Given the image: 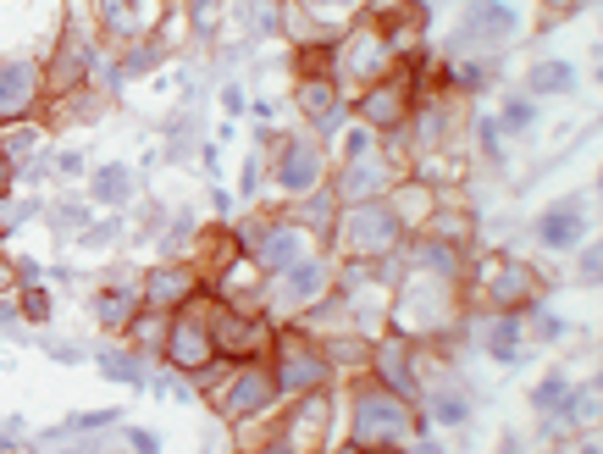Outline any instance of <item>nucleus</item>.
Instances as JSON below:
<instances>
[{
	"label": "nucleus",
	"mask_w": 603,
	"mask_h": 454,
	"mask_svg": "<svg viewBox=\"0 0 603 454\" xmlns=\"http://www.w3.org/2000/svg\"><path fill=\"white\" fill-rule=\"evenodd\" d=\"M410 438V405L399 394H388L382 383L360 388L355 399V443L360 449H399Z\"/></svg>",
	"instance_id": "1"
},
{
	"label": "nucleus",
	"mask_w": 603,
	"mask_h": 454,
	"mask_svg": "<svg viewBox=\"0 0 603 454\" xmlns=\"http://www.w3.org/2000/svg\"><path fill=\"white\" fill-rule=\"evenodd\" d=\"M343 250L349 255H366V261H377V255H388L393 244H399V216L388 211V205H349V216H343Z\"/></svg>",
	"instance_id": "2"
},
{
	"label": "nucleus",
	"mask_w": 603,
	"mask_h": 454,
	"mask_svg": "<svg viewBox=\"0 0 603 454\" xmlns=\"http://www.w3.org/2000/svg\"><path fill=\"white\" fill-rule=\"evenodd\" d=\"M321 377H327V355L316 344H305L299 333L277 338V371H272L277 394H310V388H321Z\"/></svg>",
	"instance_id": "3"
},
{
	"label": "nucleus",
	"mask_w": 603,
	"mask_h": 454,
	"mask_svg": "<svg viewBox=\"0 0 603 454\" xmlns=\"http://www.w3.org/2000/svg\"><path fill=\"white\" fill-rule=\"evenodd\" d=\"M272 399H277L272 371L249 360L244 371H233V383H227L222 394H216V410H222V416H233V421H244V416H261V410L272 405Z\"/></svg>",
	"instance_id": "4"
},
{
	"label": "nucleus",
	"mask_w": 603,
	"mask_h": 454,
	"mask_svg": "<svg viewBox=\"0 0 603 454\" xmlns=\"http://www.w3.org/2000/svg\"><path fill=\"white\" fill-rule=\"evenodd\" d=\"M166 360L178 371H205L216 360V344H211V322L205 316H172V327H166Z\"/></svg>",
	"instance_id": "5"
},
{
	"label": "nucleus",
	"mask_w": 603,
	"mask_h": 454,
	"mask_svg": "<svg viewBox=\"0 0 603 454\" xmlns=\"http://www.w3.org/2000/svg\"><path fill=\"white\" fill-rule=\"evenodd\" d=\"M211 344H216V355L255 360L266 344H272V327L255 322V316H238V311H216L211 316Z\"/></svg>",
	"instance_id": "6"
},
{
	"label": "nucleus",
	"mask_w": 603,
	"mask_h": 454,
	"mask_svg": "<svg viewBox=\"0 0 603 454\" xmlns=\"http://www.w3.org/2000/svg\"><path fill=\"white\" fill-rule=\"evenodd\" d=\"M321 443H327V394L310 388L283 427V454H316Z\"/></svg>",
	"instance_id": "7"
},
{
	"label": "nucleus",
	"mask_w": 603,
	"mask_h": 454,
	"mask_svg": "<svg viewBox=\"0 0 603 454\" xmlns=\"http://www.w3.org/2000/svg\"><path fill=\"white\" fill-rule=\"evenodd\" d=\"M388 39H382V28H355V34L343 39V50H338V61H343V72L349 78H360V84H371V78H382L388 72Z\"/></svg>",
	"instance_id": "8"
},
{
	"label": "nucleus",
	"mask_w": 603,
	"mask_h": 454,
	"mask_svg": "<svg viewBox=\"0 0 603 454\" xmlns=\"http://www.w3.org/2000/svg\"><path fill=\"white\" fill-rule=\"evenodd\" d=\"M404 111H410V78H404V72L382 78V84L366 89V100H360V117H366L371 128H399Z\"/></svg>",
	"instance_id": "9"
},
{
	"label": "nucleus",
	"mask_w": 603,
	"mask_h": 454,
	"mask_svg": "<svg viewBox=\"0 0 603 454\" xmlns=\"http://www.w3.org/2000/svg\"><path fill=\"white\" fill-rule=\"evenodd\" d=\"M189 299H194L189 266H161V272L144 277V311H172V305H189Z\"/></svg>",
	"instance_id": "10"
},
{
	"label": "nucleus",
	"mask_w": 603,
	"mask_h": 454,
	"mask_svg": "<svg viewBox=\"0 0 603 454\" xmlns=\"http://www.w3.org/2000/svg\"><path fill=\"white\" fill-rule=\"evenodd\" d=\"M34 95H39V72L28 67V61H6V67H0V122L23 117V111L34 106Z\"/></svg>",
	"instance_id": "11"
},
{
	"label": "nucleus",
	"mask_w": 603,
	"mask_h": 454,
	"mask_svg": "<svg viewBox=\"0 0 603 454\" xmlns=\"http://www.w3.org/2000/svg\"><path fill=\"white\" fill-rule=\"evenodd\" d=\"M377 383L388 388V394H399L404 405L415 399V371H410V349H404V338H388V344L377 349Z\"/></svg>",
	"instance_id": "12"
},
{
	"label": "nucleus",
	"mask_w": 603,
	"mask_h": 454,
	"mask_svg": "<svg viewBox=\"0 0 603 454\" xmlns=\"http://www.w3.org/2000/svg\"><path fill=\"white\" fill-rule=\"evenodd\" d=\"M487 299H493V305H526V299H532V272H526L521 261H498L493 272H487Z\"/></svg>",
	"instance_id": "13"
},
{
	"label": "nucleus",
	"mask_w": 603,
	"mask_h": 454,
	"mask_svg": "<svg viewBox=\"0 0 603 454\" xmlns=\"http://www.w3.org/2000/svg\"><path fill=\"white\" fill-rule=\"evenodd\" d=\"M316 178H321V150H316V144H288L283 161H277V183L299 194V189H310Z\"/></svg>",
	"instance_id": "14"
},
{
	"label": "nucleus",
	"mask_w": 603,
	"mask_h": 454,
	"mask_svg": "<svg viewBox=\"0 0 603 454\" xmlns=\"http://www.w3.org/2000/svg\"><path fill=\"white\" fill-rule=\"evenodd\" d=\"M509 28H515V17H509V6H476L471 12V23H465V39H504Z\"/></svg>",
	"instance_id": "15"
},
{
	"label": "nucleus",
	"mask_w": 603,
	"mask_h": 454,
	"mask_svg": "<svg viewBox=\"0 0 603 454\" xmlns=\"http://www.w3.org/2000/svg\"><path fill=\"white\" fill-rule=\"evenodd\" d=\"M261 266H277V272H288V266H299V233L294 227H272L261 244Z\"/></svg>",
	"instance_id": "16"
},
{
	"label": "nucleus",
	"mask_w": 603,
	"mask_h": 454,
	"mask_svg": "<svg viewBox=\"0 0 603 454\" xmlns=\"http://www.w3.org/2000/svg\"><path fill=\"white\" fill-rule=\"evenodd\" d=\"M537 233H543L548 250H565V244H576V239H581V216L570 211V205H559V211H548V216H543V227H537Z\"/></svg>",
	"instance_id": "17"
},
{
	"label": "nucleus",
	"mask_w": 603,
	"mask_h": 454,
	"mask_svg": "<svg viewBox=\"0 0 603 454\" xmlns=\"http://www.w3.org/2000/svg\"><path fill=\"white\" fill-rule=\"evenodd\" d=\"M144 23H150V17H144V0H106V28L111 34H139Z\"/></svg>",
	"instance_id": "18"
},
{
	"label": "nucleus",
	"mask_w": 603,
	"mask_h": 454,
	"mask_svg": "<svg viewBox=\"0 0 603 454\" xmlns=\"http://www.w3.org/2000/svg\"><path fill=\"white\" fill-rule=\"evenodd\" d=\"M83 56H89V50L72 39V45L50 61V89H72V84H78V78H83Z\"/></svg>",
	"instance_id": "19"
},
{
	"label": "nucleus",
	"mask_w": 603,
	"mask_h": 454,
	"mask_svg": "<svg viewBox=\"0 0 603 454\" xmlns=\"http://www.w3.org/2000/svg\"><path fill=\"white\" fill-rule=\"evenodd\" d=\"M299 100H305V111L316 122H332L338 117V95H332V84H316V78H310L305 89H299Z\"/></svg>",
	"instance_id": "20"
},
{
	"label": "nucleus",
	"mask_w": 603,
	"mask_h": 454,
	"mask_svg": "<svg viewBox=\"0 0 603 454\" xmlns=\"http://www.w3.org/2000/svg\"><path fill=\"white\" fill-rule=\"evenodd\" d=\"M288 288H294L299 299H310V294H321V288H327V266L321 261H299V266H288Z\"/></svg>",
	"instance_id": "21"
},
{
	"label": "nucleus",
	"mask_w": 603,
	"mask_h": 454,
	"mask_svg": "<svg viewBox=\"0 0 603 454\" xmlns=\"http://www.w3.org/2000/svg\"><path fill=\"white\" fill-rule=\"evenodd\" d=\"M426 211H432V194H426L421 183H415V189H399V205H393V216H399V227H404V222H421Z\"/></svg>",
	"instance_id": "22"
},
{
	"label": "nucleus",
	"mask_w": 603,
	"mask_h": 454,
	"mask_svg": "<svg viewBox=\"0 0 603 454\" xmlns=\"http://www.w3.org/2000/svg\"><path fill=\"white\" fill-rule=\"evenodd\" d=\"M570 84H576V72H570L565 61H548V67L532 72V89H548V95H559V89H570Z\"/></svg>",
	"instance_id": "23"
},
{
	"label": "nucleus",
	"mask_w": 603,
	"mask_h": 454,
	"mask_svg": "<svg viewBox=\"0 0 603 454\" xmlns=\"http://www.w3.org/2000/svg\"><path fill=\"white\" fill-rule=\"evenodd\" d=\"M95 194H100V200H122V194H128V178H122V167H106V172H100Z\"/></svg>",
	"instance_id": "24"
},
{
	"label": "nucleus",
	"mask_w": 603,
	"mask_h": 454,
	"mask_svg": "<svg viewBox=\"0 0 603 454\" xmlns=\"http://www.w3.org/2000/svg\"><path fill=\"white\" fill-rule=\"evenodd\" d=\"M128 316V294H100V322H122Z\"/></svg>",
	"instance_id": "25"
},
{
	"label": "nucleus",
	"mask_w": 603,
	"mask_h": 454,
	"mask_svg": "<svg viewBox=\"0 0 603 454\" xmlns=\"http://www.w3.org/2000/svg\"><path fill=\"white\" fill-rule=\"evenodd\" d=\"M216 12H222V0H194V23H200V28H211Z\"/></svg>",
	"instance_id": "26"
},
{
	"label": "nucleus",
	"mask_w": 603,
	"mask_h": 454,
	"mask_svg": "<svg viewBox=\"0 0 603 454\" xmlns=\"http://www.w3.org/2000/svg\"><path fill=\"white\" fill-rule=\"evenodd\" d=\"M23 311H28V316H45V311H50V299L39 294V288H28V294H23Z\"/></svg>",
	"instance_id": "27"
},
{
	"label": "nucleus",
	"mask_w": 603,
	"mask_h": 454,
	"mask_svg": "<svg viewBox=\"0 0 603 454\" xmlns=\"http://www.w3.org/2000/svg\"><path fill=\"white\" fill-rule=\"evenodd\" d=\"M438 416L443 421H465V399H438Z\"/></svg>",
	"instance_id": "28"
},
{
	"label": "nucleus",
	"mask_w": 603,
	"mask_h": 454,
	"mask_svg": "<svg viewBox=\"0 0 603 454\" xmlns=\"http://www.w3.org/2000/svg\"><path fill=\"white\" fill-rule=\"evenodd\" d=\"M12 189V156H6V150H0V194Z\"/></svg>",
	"instance_id": "29"
},
{
	"label": "nucleus",
	"mask_w": 603,
	"mask_h": 454,
	"mask_svg": "<svg viewBox=\"0 0 603 454\" xmlns=\"http://www.w3.org/2000/svg\"><path fill=\"white\" fill-rule=\"evenodd\" d=\"M133 449H139V454H161V449H155V438H150V432H139V438H133Z\"/></svg>",
	"instance_id": "30"
},
{
	"label": "nucleus",
	"mask_w": 603,
	"mask_h": 454,
	"mask_svg": "<svg viewBox=\"0 0 603 454\" xmlns=\"http://www.w3.org/2000/svg\"><path fill=\"white\" fill-rule=\"evenodd\" d=\"M548 6H554V12H570V6H576V0H548Z\"/></svg>",
	"instance_id": "31"
},
{
	"label": "nucleus",
	"mask_w": 603,
	"mask_h": 454,
	"mask_svg": "<svg viewBox=\"0 0 603 454\" xmlns=\"http://www.w3.org/2000/svg\"><path fill=\"white\" fill-rule=\"evenodd\" d=\"M310 6H349V0H310Z\"/></svg>",
	"instance_id": "32"
},
{
	"label": "nucleus",
	"mask_w": 603,
	"mask_h": 454,
	"mask_svg": "<svg viewBox=\"0 0 603 454\" xmlns=\"http://www.w3.org/2000/svg\"><path fill=\"white\" fill-rule=\"evenodd\" d=\"M366 454H399V449H366Z\"/></svg>",
	"instance_id": "33"
}]
</instances>
